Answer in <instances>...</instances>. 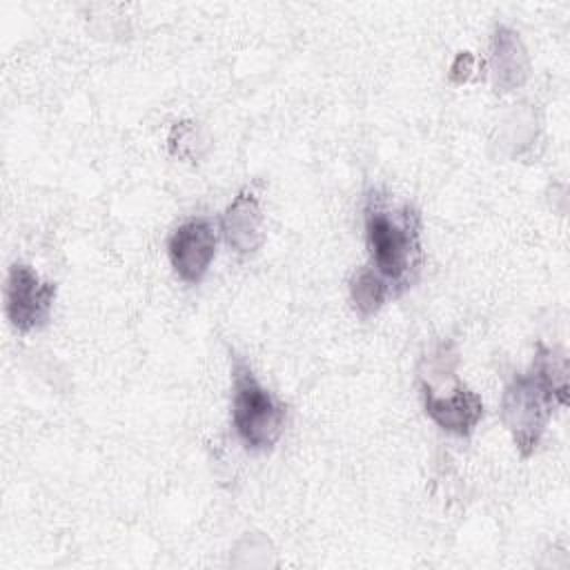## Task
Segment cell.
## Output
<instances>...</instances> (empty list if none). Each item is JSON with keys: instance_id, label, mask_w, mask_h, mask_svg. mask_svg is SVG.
Returning <instances> with one entry per match:
<instances>
[{"instance_id": "6da1fadb", "label": "cell", "mask_w": 570, "mask_h": 570, "mask_svg": "<svg viewBox=\"0 0 570 570\" xmlns=\"http://www.w3.org/2000/svg\"><path fill=\"white\" fill-rule=\"evenodd\" d=\"M367 267L387 285L392 301L416 285L423 272V220L410 200L372 187L363 203Z\"/></svg>"}, {"instance_id": "7a4b0ae2", "label": "cell", "mask_w": 570, "mask_h": 570, "mask_svg": "<svg viewBox=\"0 0 570 570\" xmlns=\"http://www.w3.org/2000/svg\"><path fill=\"white\" fill-rule=\"evenodd\" d=\"M568 403V358L557 347L537 343L528 370L514 372L501 394V421L519 454L532 456L546 434L554 407Z\"/></svg>"}, {"instance_id": "277c9868", "label": "cell", "mask_w": 570, "mask_h": 570, "mask_svg": "<svg viewBox=\"0 0 570 570\" xmlns=\"http://www.w3.org/2000/svg\"><path fill=\"white\" fill-rule=\"evenodd\" d=\"M232 356V428L247 452H272L287 425V403L265 387L252 365L229 350Z\"/></svg>"}, {"instance_id": "52a82bcc", "label": "cell", "mask_w": 570, "mask_h": 570, "mask_svg": "<svg viewBox=\"0 0 570 570\" xmlns=\"http://www.w3.org/2000/svg\"><path fill=\"white\" fill-rule=\"evenodd\" d=\"M220 236L238 256L256 254L265 243V216L254 187H243L218 218Z\"/></svg>"}, {"instance_id": "5b68a950", "label": "cell", "mask_w": 570, "mask_h": 570, "mask_svg": "<svg viewBox=\"0 0 570 570\" xmlns=\"http://www.w3.org/2000/svg\"><path fill=\"white\" fill-rule=\"evenodd\" d=\"M58 285L42 278L29 263L16 261L4 281V314L18 334L42 330L53 312Z\"/></svg>"}, {"instance_id": "9c48e42d", "label": "cell", "mask_w": 570, "mask_h": 570, "mask_svg": "<svg viewBox=\"0 0 570 570\" xmlns=\"http://www.w3.org/2000/svg\"><path fill=\"white\" fill-rule=\"evenodd\" d=\"M350 301L354 309L367 318L374 316L387 301H392V294L387 285L367 267H356L350 276Z\"/></svg>"}, {"instance_id": "30bf717a", "label": "cell", "mask_w": 570, "mask_h": 570, "mask_svg": "<svg viewBox=\"0 0 570 570\" xmlns=\"http://www.w3.org/2000/svg\"><path fill=\"white\" fill-rule=\"evenodd\" d=\"M198 142H200V136H198L196 122L185 120V122L174 125L171 136H169V151L176 158L196 160L198 158Z\"/></svg>"}, {"instance_id": "ba28073f", "label": "cell", "mask_w": 570, "mask_h": 570, "mask_svg": "<svg viewBox=\"0 0 570 570\" xmlns=\"http://www.w3.org/2000/svg\"><path fill=\"white\" fill-rule=\"evenodd\" d=\"M492 76L497 91H512L528 80L530 60L519 33L505 24L494 27L492 36Z\"/></svg>"}, {"instance_id": "3957f363", "label": "cell", "mask_w": 570, "mask_h": 570, "mask_svg": "<svg viewBox=\"0 0 570 570\" xmlns=\"http://www.w3.org/2000/svg\"><path fill=\"white\" fill-rule=\"evenodd\" d=\"M456 365L459 352L454 343L441 341L423 356L416 385L430 421L452 436L470 439L485 414V405L481 396L459 379Z\"/></svg>"}, {"instance_id": "8992f818", "label": "cell", "mask_w": 570, "mask_h": 570, "mask_svg": "<svg viewBox=\"0 0 570 570\" xmlns=\"http://www.w3.org/2000/svg\"><path fill=\"white\" fill-rule=\"evenodd\" d=\"M220 225L216 218L198 214L178 223L167 238V256L174 274L187 283L198 285L216 258Z\"/></svg>"}]
</instances>
